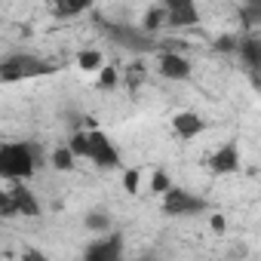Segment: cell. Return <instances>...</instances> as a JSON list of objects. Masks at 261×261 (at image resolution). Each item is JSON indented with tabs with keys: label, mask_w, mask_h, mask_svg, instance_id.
Returning <instances> with one entry per match:
<instances>
[{
	"label": "cell",
	"mask_w": 261,
	"mask_h": 261,
	"mask_svg": "<svg viewBox=\"0 0 261 261\" xmlns=\"http://www.w3.org/2000/svg\"><path fill=\"white\" fill-rule=\"evenodd\" d=\"M120 252H123V240L114 233V237H105V240L92 243L86 249V258L89 261H114V258H120Z\"/></svg>",
	"instance_id": "8fae6325"
},
{
	"label": "cell",
	"mask_w": 261,
	"mask_h": 261,
	"mask_svg": "<svg viewBox=\"0 0 261 261\" xmlns=\"http://www.w3.org/2000/svg\"><path fill=\"white\" fill-rule=\"evenodd\" d=\"M166 25V13H163V7H151L148 10V16H145V31H160Z\"/></svg>",
	"instance_id": "2e32d148"
},
{
	"label": "cell",
	"mask_w": 261,
	"mask_h": 261,
	"mask_svg": "<svg viewBox=\"0 0 261 261\" xmlns=\"http://www.w3.org/2000/svg\"><path fill=\"white\" fill-rule=\"evenodd\" d=\"M37 169V157L28 142H7L0 145V178L7 181H25Z\"/></svg>",
	"instance_id": "7a4b0ae2"
},
{
	"label": "cell",
	"mask_w": 261,
	"mask_h": 261,
	"mask_svg": "<svg viewBox=\"0 0 261 261\" xmlns=\"http://www.w3.org/2000/svg\"><path fill=\"white\" fill-rule=\"evenodd\" d=\"M237 53L243 56V62H246V68H258L261 65V49H258V37H243V40H237Z\"/></svg>",
	"instance_id": "4fadbf2b"
},
{
	"label": "cell",
	"mask_w": 261,
	"mask_h": 261,
	"mask_svg": "<svg viewBox=\"0 0 261 261\" xmlns=\"http://www.w3.org/2000/svg\"><path fill=\"white\" fill-rule=\"evenodd\" d=\"M172 133L178 139H197L200 133H206V120L194 111H181L172 117Z\"/></svg>",
	"instance_id": "30bf717a"
},
{
	"label": "cell",
	"mask_w": 261,
	"mask_h": 261,
	"mask_svg": "<svg viewBox=\"0 0 261 261\" xmlns=\"http://www.w3.org/2000/svg\"><path fill=\"white\" fill-rule=\"evenodd\" d=\"M139 181H142V172H139V169H126V172H123V188H126V194H139Z\"/></svg>",
	"instance_id": "ac0fdd59"
},
{
	"label": "cell",
	"mask_w": 261,
	"mask_h": 261,
	"mask_svg": "<svg viewBox=\"0 0 261 261\" xmlns=\"http://www.w3.org/2000/svg\"><path fill=\"white\" fill-rule=\"evenodd\" d=\"M92 7V0H53V13L59 19H74Z\"/></svg>",
	"instance_id": "7c38bea8"
},
{
	"label": "cell",
	"mask_w": 261,
	"mask_h": 261,
	"mask_svg": "<svg viewBox=\"0 0 261 261\" xmlns=\"http://www.w3.org/2000/svg\"><path fill=\"white\" fill-rule=\"evenodd\" d=\"M212 227H215V230H224V218H221V215H212Z\"/></svg>",
	"instance_id": "cb8c5ba5"
},
{
	"label": "cell",
	"mask_w": 261,
	"mask_h": 261,
	"mask_svg": "<svg viewBox=\"0 0 261 261\" xmlns=\"http://www.w3.org/2000/svg\"><path fill=\"white\" fill-rule=\"evenodd\" d=\"M7 194H10V200H13V206H16V215H25V218L40 215V203H37V197L31 194V188H25V181H10Z\"/></svg>",
	"instance_id": "52a82bcc"
},
{
	"label": "cell",
	"mask_w": 261,
	"mask_h": 261,
	"mask_svg": "<svg viewBox=\"0 0 261 261\" xmlns=\"http://www.w3.org/2000/svg\"><path fill=\"white\" fill-rule=\"evenodd\" d=\"M68 148L74 151V157L92 160L98 169H120V151L117 145L101 133V129H83V133H74Z\"/></svg>",
	"instance_id": "6da1fadb"
},
{
	"label": "cell",
	"mask_w": 261,
	"mask_h": 261,
	"mask_svg": "<svg viewBox=\"0 0 261 261\" xmlns=\"http://www.w3.org/2000/svg\"><path fill=\"white\" fill-rule=\"evenodd\" d=\"M212 46H215L218 53H237V37H230V34H227V37H218Z\"/></svg>",
	"instance_id": "603a6c76"
},
{
	"label": "cell",
	"mask_w": 261,
	"mask_h": 261,
	"mask_svg": "<svg viewBox=\"0 0 261 261\" xmlns=\"http://www.w3.org/2000/svg\"><path fill=\"white\" fill-rule=\"evenodd\" d=\"M77 65H80L83 71H98V68L105 65V59H101L98 49H83V53L77 56Z\"/></svg>",
	"instance_id": "5bb4252c"
},
{
	"label": "cell",
	"mask_w": 261,
	"mask_h": 261,
	"mask_svg": "<svg viewBox=\"0 0 261 261\" xmlns=\"http://www.w3.org/2000/svg\"><path fill=\"white\" fill-rule=\"evenodd\" d=\"M169 185H172V181H169L166 169H157V172H154V178H151V191H154V194H163Z\"/></svg>",
	"instance_id": "44dd1931"
},
{
	"label": "cell",
	"mask_w": 261,
	"mask_h": 261,
	"mask_svg": "<svg viewBox=\"0 0 261 261\" xmlns=\"http://www.w3.org/2000/svg\"><path fill=\"white\" fill-rule=\"evenodd\" d=\"M157 71H160L166 80H188V77H191V62H188L181 53H175V49H166V53H160Z\"/></svg>",
	"instance_id": "ba28073f"
},
{
	"label": "cell",
	"mask_w": 261,
	"mask_h": 261,
	"mask_svg": "<svg viewBox=\"0 0 261 261\" xmlns=\"http://www.w3.org/2000/svg\"><path fill=\"white\" fill-rule=\"evenodd\" d=\"M160 197H163L160 200V209L169 218H191V215H200V212L209 209V203L203 197H197V194H191L185 188H175V185H169Z\"/></svg>",
	"instance_id": "277c9868"
},
{
	"label": "cell",
	"mask_w": 261,
	"mask_h": 261,
	"mask_svg": "<svg viewBox=\"0 0 261 261\" xmlns=\"http://www.w3.org/2000/svg\"><path fill=\"white\" fill-rule=\"evenodd\" d=\"M105 28L111 34V40L117 46H123V49H151V43L145 40V34L136 31V28H129V25H105Z\"/></svg>",
	"instance_id": "9c48e42d"
},
{
	"label": "cell",
	"mask_w": 261,
	"mask_h": 261,
	"mask_svg": "<svg viewBox=\"0 0 261 261\" xmlns=\"http://www.w3.org/2000/svg\"><path fill=\"white\" fill-rule=\"evenodd\" d=\"M163 13H166V25L169 28H191L200 22V10L197 0H163Z\"/></svg>",
	"instance_id": "5b68a950"
},
{
	"label": "cell",
	"mask_w": 261,
	"mask_h": 261,
	"mask_svg": "<svg viewBox=\"0 0 261 261\" xmlns=\"http://www.w3.org/2000/svg\"><path fill=\"white\" fill-rule=\"evenodd\" d=\"M206 166L212 169V175H233V172H240V148H237V142H224L218 151H212L206 157Z\"/></svg>",
	"instance_id": "8992f818"
},
{
	"label": "cell",
	"mask_w": 261,
	"mask_h": 261,
	"mask_svg": "<svg viewBox=\"0 0 261 261\" xmlns=\"http://www.w3.org/2000/svg\"><path fill=\"white\" fill-rule=\"evenodd\" d=\"M86 227H89V230H108V227H111V221H108V215H101V212H89Z\"/></svg>",
	"instance_id": "7402d4cb"
},
{
	"label": "cell",
	"mask_w": 261,
	"mask_h": 261,
	"mask_svg": "<svg viewBox=\"0 0 261 261\" xmlns=\"http://www.w3.org/2000/svg\"><path fill=\"white\" fill-rule=\"evenodd\" d=\"M117 80H120V74H117L114 65H101V68H98V86H101V89L117 86Z\"/></svg>",
	"instance_id": "e0dca14e"
},
{
	"label": "cell",
	"mask_w": 261,
	"mask_h": 261,
	"mask_svg": "<svg viewBox=\"0 0 261 261\" xmlns=\"http://www.w3.org/2000/svg\"><path fill=\"white\" fill-rule=\"evenodd\" d=\"M74 160H77V157H74V151H71L68 145H65V148H59V151L53 154V166H56V169H62V172H71V169H74Z\"/></svg>",
	"instance_id": "9a60e30c"
},
{
	"label": "cell",
	"mask_w": 261,
	"mask_h": 261,
	"mask_svg": "<svg viewBox=\"0 0 261 261\" xmlns=\"http://www.w3.org/2000/svg\"><path fill=\"white\" fill-rule=\"evenodd\" d=\"M56 65L31 56V53H16V56H7L0 62V80L7 83H19V80H31V77H43V74H53Z\"/></svg>",
	"instance_id": "3957f363"
},
{
	"label": "cell",
	"mask_w": 261,
	"mask_h": 261,
	"mask_svg": "<svg viewBox=\"0 0 261 261\" xmlns=\"http://www.w3.org/2000/svg\"><path fill=\"white\" fill-rule=\"evenodd\" d=\"M0 218H16V206H13L7 188H0Z\"/></svg>",
	"instance_id": "d6986e66"
},
{
	"label": "cell",
	"mask_w": 261,
	"mask_h": 261,
	"mask_svg": "<svg viewBox=\"0 0 261 261\" xmlns=\"http://www.w3.org/2000/svg\"><path fill=\"white\" fill-rule=\"evenodd\" d=\"M145 80V65H129V77H126V83H129V89H139V83Z\"/></svg>",
	"instance_id": "ffe728a7"
}]
</instances>
